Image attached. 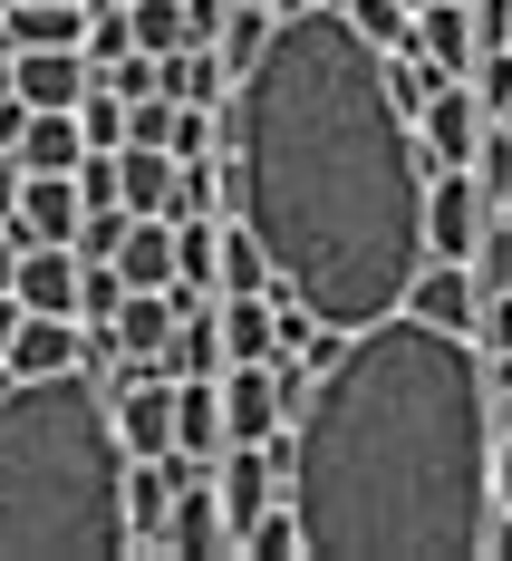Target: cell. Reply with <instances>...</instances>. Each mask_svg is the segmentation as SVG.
<instances>
[{
    "mask_svg": "<svg viewBox=\"0 0 512 561\" xmlns=\"http://www.w3.org/2000/svg\"><path fill=\"white\" fill-rule=\"evenodd\" d=\"M232 224L271 252L300 310L368 330L426 262V146L387 98V49L339 0L271 10V39L232 78Z\"/></svg>",
    "mask_w": 512,
    "mask_h": 561,
    "instance_id": "cell-1",
    "label": "cell"
},
{
    "mask_svg": "<svg viewBox=\"0 0 512 561\" xmlns=\"http://www.w3.org/2000/svg\"><path fill=\"white\" fill-rule=\"evenodd\" d=\"M281 504L310 561H484L493 523V416L484 348L387 310L310 368L290 407Z\"/></svg>",
    "mask_w": 512,
    "mask_h": 561,
    "instance_id": "cell-2",
    "label": "cell"
},
{
    "mask_svg": "<svg viewBox=\"0 0 512 561\" xmlns=\"http://www.w3.org/2000/svg\"><path fill=\"white\" fill-rule=\"evenodd\" d=\"M126 436L97 358L0 378V561H126Z\"/></svg>",
    "mask_w": 512,
    "mask_h": 561,
    "instance_id": "cell-3",
    "label": "cell"
},
{
    "mask_svg": "<svg viewBox=\"0 0 512 561\" xmlns=\"http://www.w3.org/2000/svg\"><path fill=\"white\" fill-rule=\"evenodd\" d=\"M155 561H232V523H223V494H213V465H194V455H184V474H174Z\"/></svg>",
    "mask_w": 512,
    "mask_h": 561,
    "instance_id": "cell-4",
    "label": "cell"
},
{
    "mask_svg": "<svg viewBox=\"0 0 512 561\" xmlns=\"http://www.w3.org/2000/svg\"><path fill=\"white\" fill-rule=\"evenodd\" d=\"M484 232H493V184H484L474 165H435V174H426V252L474 262Z\"/></svg>",
    "mask_w": 512,
    "mask_h": 561,
    "instance_id": "cell-5",
    "label": "cell"
},
{
    "mask_svg": "<svg viewBox=\"0 0 512 561\" xmlns=\"http://www.w3.org/2000/svg\"><path fill=\"white\" fill-rule=\"evenodd\" d=\"M107 407H116L126 455H174V378H165V358H126V378L107 388Z\"/></svg>",
    "mask_w": 512,
    "mask_h": 561,
    "instance_id": "cell-6",
    "label": "cell"
},
{
    "mask_svg": "<svg viewBox=\"0 0 512 561\" xmlns=\"http://www.w3.org/2000/svg\"><path fill=\"white\" fill-rule=\"evenodd\" d=\"M213 397H223V446H261V436L290 426V397L271 378V358H232L223 378H213Z\"/></svg>",
    "mask_w": 512,
    "mask_h": 561,
    "instance_id": "cell-7",
    "label": "cell"
},
{
    "mask_svg": "<svg viewBox=\"0 0 512 561\" xmlns=\"http://www.w3.org/2000/svg\"><path fill=\"white\" fill-rule=\"evenodd\" d=\"M397 310H416V320H435V330H464L474 339V310H484V280H474V262H455V252H426L416 262V280H406Z\"/></svg>",
    "mask_w": 512,
    "mask_h": 561,
    "instance_id": "cell-8",
    "label": "cell"
},
{
    "mask_svg": "<svg viewBox=\"0 0 512 561\" xmlns=\"http://www.w3.org/2000/svg\"><path fill=\"white\" fill-rule=\"evenodd\" d=\"M484 98L464 88V78H445L426 107H416V146H426V165H474V146H484Z\"/></svg>",
    "mask_w": 512,
    "mask_h": 561,
    "instance_id": "cell-9",
    "label": "cell"
},
{
    "mask_svg": "<svg viewBox=\"0 0 512 561\" xmlns=\"http://www.w3.org/2000/svg\"><path fill=\"white\" fill-rule=\"evenodd\" d=\"M88 358V330L68 320V310H20V330L0 348V378H58V368H78Z\"/></svg>",
    "mask_w": 512,
    "mask_h": 561,
    "instance_id": "cell-10",
    "label": "cell"
},
{
    "mask_svg": "<svg viewBox=\"0 0 512 561\" xmlns=\"http://www.w3.org/2000/svg\"><path fill=\"white\" fill-rule=\"evenodd\" d=\"M10 88H20L30 107H78V98L97 88V58L88 49H10Z\"/></svg>",
    "mask_w": 512,
    "mask_h": 561,
    "instance_id": "cell-11",
    "label": "cell"
},
{
    "mask_svg": "<svg viewBox=\"0 0 512 561\" xmlns=\"http://www.w3.org/2000/svg\"><path fill=\"white\" fill-rule=\"evenodd\" d=\"M78 214H88L78 174H20V204H10V232H20V242H78Z\"/></svg>",
    "mask_w": 512,
    "mask_h": 561,
    "instance_id": "cell-12",
    "label": "cell"
},
{
    "mask_svg": "<svg viewBox=\"0 0 512 561\" xmlns=\"http://www.w3.org/2000/svg\"><path fill=\"white\" fill-rule=\"evenodd\" d=\"M116 280L126 290H174V224L165 214H126V232H116Z\"/></svg>",
    "mask_w": 512,
    "mask_h": 561,
    "instance_id": "cell-13",
    "label": "cell"
},
{
    "mask_svg": "<svg viewBox=\"0 0 512 561\" xmlns=\"http://www.w3.org/2000/svg\"><path fill=\"white\" fill-rule=\"evenodd\" d=\"M10 290H20V310H68L78 320V252L68 242H20Z\"/></svg>",
    "mask_w": 512,
    "mask_h": 561,
    "instance_id": "cell-14",
    "label": "cell"
},
{
    "mask_svg": "<svg viewBox=\"0 0 512 561\" xmlns=\"http://www.w3.org/2000/svg\"><path fill=\"white\" fill-rule=\"evenodd\" d=\"M20 174H78V156H88V126H78V107H30V126H20Z\"/></svg>",
    "mask_w": 512,
    "mask_h": 561,
    "instance_id": "cell-15",
    "label": "cell"
},
{
    "mask_svg": "<svg viewBox=\"0 0 512 561\" xmlns=\"http://www.w3.org/2000/svg\"><path fill=\"white\" fill-rule=\"evenodd\" d=\"M0 39L10 49H78L88 39V0H10L0 10Z\"/></svg>",
    "mask_w": 512,
    "mask_h": 561,
    "instance_id": "cell-16",
    "label": "cell"
},
{
    "mask_svg": "<svg viewBox=\"0 0 512 561\" xmlns=\"http://www.w3.org/2000/svg\"><path fill=\"white\" fill-rule=\"evenodd\" d=\"M223 300V290H213ZM213 300H184L174 310V339H165V378H223V320Z\"/></svg>",
    "mask_w": 512,
    "mask_h": 561,
    "instance_id": "cell-17",
    "label": "cell"
},
{
    "mask_svg": "<svg viewBox=\"0 0 512 561\" xmlns=\"http://www.w3.org/2000/svg\"><path fill=\"white\" fill-rule=\"evenodd\" d=\"M223 214H194V224H174V300H213L223 290Z\"/></svg>",
    "mask_w": 512,
    "mask_h": 561,
    "instance_id": "cell-18",
    "label": "cell"
},
{
    "mask_svg": "<svg viewBox=\"0 0 512 561\" xmlns=\"http://www.w3.org/2000/svg\"><path fill=\"white\" fill-rule=\"evenodd\" d=\"M406 39L435 58L445 78H464V68H474V10H464V0H416V30H406Z\"/></svg>",
    "mask_w": 512,
    "mask_h": 561,
    "instance_id": "cell-19",
    "label": "cell"
},
{
    "mask_svg": "<svg viewBox=\"0 0 512 561\" xmlns=\"http://www.w3.org/2000/svg\"><path fill=\"white\" fill-rule=\"evenodd\" d=\"M174 290H126V310L107 320V339H116V358H165V339H174Z\"/></svg>",
    "mask_w": 512,
    "mask_h": 561,
    "instance_id": "cell-20",
    "label": "cell"
},
{
    "mask_svg": "<svg viewBox=\"0 0 512 561\" xmlns=\"http://www.w3.org/2000/svg\"><path fill=\"white\" fill-rule=\"evenodd\" d=\"M174 455H194V465L223 455V397H213V378H174Z\"/></svg>",
    "mask_w": 512,
    "mask_h": 561,
    "instance_id": "cell-21",
    "label": "cell"
},
{
    "mask_svg": "<svg viewBox=\"0 0 512 561\" xmlns=\"http://www.w3.org/2000/svg\"><path fill=\"white\" fill-rule=\"evenodd\" d=\"M174 194V156L165 146H116V204L126 214H165Z\"/></svg>",
    "mask_w": 512,
    "mask_h": 561,
    "instance_id": "cell-22",
    "label": "cell"
},
{
    "mask_svg": "<svg viewBox=\"0 0 512 561\" xmlns=\"http://www.w3.org/2000/svg\"><path fill=\"white\" fill-rule=\"evenodd\" d=\"M232 204V174L213 156H174V194H165V224H194V214H223Z\"/></svg>",
    "mask_w": 512,
    "mask_h": 561,
    "instance_id": "cell-23",
    "label": "cell"
},
{
    "mask_svg": "<svg viewBox=\"0 0 512 561\" xmlns=\"http://www.w3.org/2000/svg\"><path fill=\"white\" fill-rule=\"evenodd\" d=\"M232 561H310V552H300V513H290V504H261L242 533H232Z\"/></svg>",
    "mask_w": 512,
    "mask_h": 561,
    "instance_id": "cell-24",
    "label": "cell"
},
{
    "mask_svg": "<svg viewBox=\"0 0 512 561\" xmlns=\"http://www.w3.org/2000/svg\"><path fill=\"white\" fill-rule=\"evenodd\" d=\"M116 310H126V280H116V262H78V330H107Z\"/></svg>",
    "mask_w": 512,
    "mask_h": 561,
    "instance_id": "cell-25",
    "label": "cell"
},
{
    "mask_svg": "<svg viewBox=\"0 0 512 561\" xmlns=\"http://www.w3.org/2000/svg\"><path fill=\"white\" fill-rule=\"evenodd\" d=\"M213 272H223V290H271V252L242 224H223V262H213Z\"/></svg>",
    "mask_w": 512,
    "mask_h": 561,
    "instance_id": "cell-26",
    "label": "cell"
},
{
    "mask_svg": "<svg viewBox=\"0 0 512 561\" xmlns=\"http://www.w3.org/2000/svg\"><path fill=\"white\" fill-rule=\"evenodd\" d=\"M126 20H136V49H184V0H126Z\"/></svg>",
    "mask_w": 512,
    "mask_h": 561,
    "instance_id": "cell-27",
    "label": "cell"
},
{
    "mask_svg": "<svg viewBox=\"0 0 512 561\" xmlns=\"http://www.w3.org/2000/svg\"><path fill=\"white\" fill-rule=\"evenodd\" d=\"M339 10L358 20V39H377V49H406V30H416L406 0H339Z\"/></svg>",
    "mask_w": 512,
    "mask_h": 561,
    "instance_id": "cell-28",
    "label": "cell"
},
{
    "mask_svg": "<svg viewBox=\"0 0 512 561\" xmlns=\"http://www.w3.org/2000/svg\"><path fill=\"white\" fill-rule=\"evenodd\" d=\"M78 126H88V146H126V98H116L107 78L78 98Z\"/></svg>",
    "mask_w": 512,
    "mask_h": 561,
    "instance_id": "cell-29",
    "label": "cell"
},
{
    "mask_svg": "<svg viewBox=\"0 0 512 561\" xmlns=\"http://www.w3.org/2000/svg\"><path fill=\"white\" fill-rule=\"evenodd\" d=\"M464 88L484 98V116H503V98H512V49H474V68H464Z\"/></svg>",
    "mask_w": 512,
    "mask_h": 561,
    "instance_id": "cell-30",
    "label": "cell"
},
{
    "mask_svg": "<svg viewBox=\"0 0 512 561\" xmlns=\"http://www.w3.org/2000/svg\"><path fill=\"white\" fill-rule=\"evenodd\" d=\"M10 204H20V156L0 146V224H10Z\"/></svg>",
    "mask_w": 512,
    "mask_h": 561,
    "instance_id": "cell-31",
    "label": "cell"
},
{
    "mask_svg": "<svg viewBox=\"0 0 512 561\" xmlns=\"http://www.w3.org/2000/svg\"><path fill=\"white\" fill-rule=\"evenodd\" d=\"M10 272H20V232L0 224V290H10Z\"/></svg>",
    "mask_w": 512,
    "mask_h": 561,
    "instance_id": "cell-32",
    "label": "cell"
},
{
    "mask_svg": "<svg viewBox=\"0 0 512 561\" xmlns=\"http://www.w3.org/2000/svg\"><path fill=\"white\" fill-rule=\"evenodd\" d=\"M493 214H503V224H512V174H503V184H493Z\"/></svg>",
    "mask_w": 512,
    "mask_h": 561,
    "instance_id": "cell-33",
    "label": "cell"
},
{
    "mask_svg": "<svg viewBox=\"0 0 512 561\" xmlns=\"http://www.w3.org/2000/svg\"><path fill=\"white\" fill-rule=\"evenodd\" d=\"M0 88H10V39H0Z\"/></svg>",
    "mask_w": 512,
    "mask_h": 561,
    "instance_id": "cell-34",
    "label": "cell"
},
{
    "mask_svg": "<svg viewBox=\"0 0 512 561\" xmlns=\"http://www.w3.org/2000/svg\"><path fill=\"white\" fill-rule=\"evenodd\" d=\"M493 126H503V136H512V98H503V116H493Z\"/></svg>",
    "mask_w": 512,
    "mask_h": 561,
    "instance_id": "cell-35",
    "label": "cell"
},
{
    "mask_svg": "<svg viewBox=\"0 0 512 561\" xmlns=\"http://www.w3.org/2000/svg\"><path fill=\"white\" fill-rule=\"evenodd\" d=\"M281 10H319V0H281Z\"/></svg>",
    "mask_w": 512,
    "mask_h": 561,
    "instance_id": "cell-36",
    "label": "cell"
},
{
    "mask_svg": "<svg viewBox=\"0 0 512 561\" xmlns=\"http://www.w3.org/2000/svg\"><path fill=\"white\" fill-rule=\"evenodd\" d=\"M252 10H281V0H252Z\"/></svg>",
    "mask_w": 512,
    "mask_h": 561,
    "instance_id": "cell-37",
    "label": "cell"
},
{
    "mask_svg": "<svg viewBox=\"0 0 512 561\" xmlns=\"http://www.w3.org/2000/svg\"><path fill=\"white\" fill-rule=\"evenodd\" d=\"M503 49H512V30H503Z\"/></svg>",
    "mask_w": 512,
    "mask_h": 561,
    "instance_id": "cell-38",
    "label": "cell"
},
{
    "mask_svg": "<svg viewBox=\"0 0 512 561\" xmlns=\"http://www.w3.org/2000/svg\"><path fill=\"white\" fill-rule=\"evenodd\" d=\"M0 10H10V0H0Z\"/></svg>",
    "mask_w": 512,
    "mask_h": 561,
    "instance_id": "cell-39",
    "label": "cell"
}]
</instances>
